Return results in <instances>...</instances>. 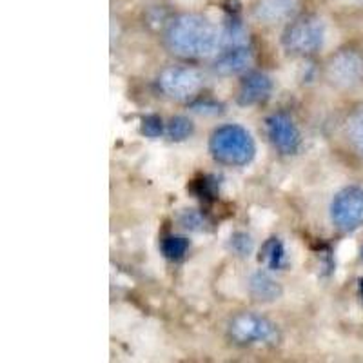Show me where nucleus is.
I'll return each mask as SVG.
<instances>
[{
  "label": "nucleus",
  "mask_w": 363,
  "mask_h": 363,
  "mask_svg": "<svg viewBox=\"0 0 363 363\" xmlns=\"http://www.w3.org/2000/svg\"><path fill=\"white\" fill-rule=\"evenodd\" d=\"M165 42L171 53L187 60H200L220 50V33L202 15H180L167 28Z\"/></svg>",
  "instance_id": "obj_1"
},
{
  "label": "nucleus",
  "mask_w": 363,
  "mask_h": 363,
  "mask_svg": "<svg viewBox=\"0 0 363 363\" xmlns=\"http://www.w3.org/2000/svg\"><path fill=\"white\" fill-rule=\"evenodd\" d=\"M209 151L216 162L231 167L247 165L255 158L256 147L252 136L242 125H222L211 135Z\"/></svg>",
  "instance_id": "obj_2"
},
{
  "label": "nucleus",
  "mask_w": 363,
  "mask_h": 363,
  "mask_svg": "<svg viewBox=\"0 0 363 363\" xmlns=\"http://www.w3.org/2000/svg\"><path fill=\"white\" fill-rule=\"evenodd\" d=\"M325 40V24L318 17H301L285 29L281 42L285 50L298 55H313Z\"/></svg>",
  "instance_id": "obj_3"
},
{
  "label": "nucleus",
  "mask_w": 363,
  "mask_h": 363,
  "mask_svg": "<svg viewBox=\"0 0 363 363\" xmlns=\"http://www.w3.org/2000/svg\"><path fill=\"white\" fill-rule=\"evenodd\" d=\"M158 86L164 91V95H167L169 99L186 102V100L196 96V93L202 89L203 79L200 71H196L194 67L169 66L160 73Z\"/></svg>",
  "instance_id": "obj_4"
},
{
  "label": "nucleus",
  "mask_w": 363,
  "mask_h": 363,
  "mask_svg": "<svg viewBox=\"0 0 363 363\" xmlns=\"http://www.w3.org/2000/svg\"><path fill=\"white\" fill-rule=\"evenodd\" d=\"M330 220L340 231H354L363 225V189L345 187L330 203Z\"/></svg>",
  "instance_id": "obj_5"
},
{
  "label": "nucleus",
  "mask_w": 363,
  "mask_h": 363,
  "mask_svg": "<svg viewBox=\"0 0 363 363\" xmlns=\"http://www.w3.org/2000/svg\"><path fill=\"white\" fill-rule=\"evenodd\" d=\"M229 335L238 343H277V325L258 314H240L229 325Z\"/></svg>",
  "instance_id": "obj_6"
},
{
  "label": "nucleus",
  "mask_w": 363,
  "mask_h": 363,
  "mask_svg": "<svg viewBox=\"0 0 363 363\" xmlns=\"http://www.w3.org/2000/svg\"><path fill=\"white\" fill-rule=\"evenodd\" d=\"M325 77L340 89H351L363 80V55L345 50L330 58L325 67Z\"/></svg>",
  "instance_id": "obj_7"
},
{
  "label": "nucleus",
  "mask_w": 363,
  "mask_h": 363,
  "mask_svg": "<svg viewBox=\"0 0 363 363\" xmlns=\"http://www.w3.org/2000/svg\"><path fill=\"white\" fill-rule=\"evenodd\" d=\"M267 135L272 145L280 151L281 155H294L300 147L301 136L298 131L296 124L289 115L285 113H277L267 118Z\"/></svg>",
  "instance_id": "obj_8"
},
{
  "label": "nucleus",
  "mask_w": 363,
  "mask_h": 363,
  "mask_svg": "<svg viewBox=\"0 0 363 363\" xmlns=\"http://www.w3.org/2000/svg\"><path fill=\"white\" fill-rule=\"evenodd\" d=\"M272 91V80L265 73H251L242 82L238 91L240 106H255L269 99Z\"/></svg>",
  "instance_id": "obj_9"
},
{
  "label": "nucleus",
  "mask_w": 363,
  "mask_h": 363,
  "mask_svg": "<svg viewBox=\"0 0 363 363\" xmlns=\"http://www.w3.org/2000/svg\"><path fill=\"white\" fill-rule=\"evenodd\" d=\"M252 60V53L249 45L244 48H231V50H220L218 58L215 62V71L223 77H231L247 69Z\"/></svg>",
  "instance_id": "obj_10"
},
{
  "label": "nucleus",
  "mask_w": 363,
  "mask_h": 363,
  "mask_svg": "<svg viewBox=\"0 0 363 363\" xmlns=\"http://www.w3.org/2000/svg\"><path fill=\"white\" fill-rule=\"evenodd\" d=\"M298 0H260L255 9V17L264 24L285 21L296 9Z\"/></svg>",
  "instance_id": "obj_11"
},
{
  "label": "nucleus",
  "mask_w": 363,
  "mask_h": 363,
  "mask_svg": "<svg viewBox=\"0 0 363 363\" xmlns=\"http://www.w3.org/2000/svg\"><path fill=\"white\" fill-rule=\"evenodd\" d=\"M249 293L258 301H277L284 294V289L267 272L258 271L249 280Z\"/></svg>",
  "instance_id": "obj_12"
},
{
  "label": "nucleus",
  "mask_w": 363,
  "mask_h": 363,
  "mask_svg": "<svg viewBox=\"0 0 363 363\" xmlns=\"http://www.w3.org/2000/svg\"><path fill=\"white\" fill-rule=\"evenodd\" d=\"M249 45V33L240 21H227L220 31V50H231V48H244Z\"/></svg>",
  "instance_id": "obj_13"
},
{
  "label": "nucleus",
  "mask_w": 363,
  "mask_h": 363,
  "mask_svg": "<svg viewBox=\"0 0 363 363\" xmlns=\"http://www.w3.org/2000/svg\"><path fill=\"white\" fill-rule=\"evenodd\" d=\"M260 260H264L265 264L271 269H280L285 262V249L278 238H269L267 242L262 247Z\"/></svg>",
  "instance_id": "obj_14"
},
{
  "label": "nucleus",
  "mask_w": 363,
  "mask_h": 363,
  "mask_svg": "<svg viewBox=\"0 0 363 363\" xmlns=\"http://www.w3.org/2000/svg\"><path fill=\"white\" fill-rule=\"evenodd\" d=\"M347 136L352 147L363 157V108L356 109L347 120Z\"/></svg>",
  "instance_id": "obj_15"
},
{
  "label": "nucleus",
  "mask_w": 363,
  "mask_h": 363,
  "mask_svg": "<svg viewBox=\"0 0 363 363\" xmlns=\"http://www.w3.org/2000/svg\"><path fill=\"white\" fill-rule=\"evenodd\" d=\"M187 249H189V242L186 238H182V236H169L162 244V252L169 260H180L182 256L187 252Z\"/></svg>",
  "instance_id": "obj_16"
},
{
  "label": "nucleus",
  "mask_w": 363,
  "mask_h": 363,
  "mask_svg": "<svg viewBox=\"0 0 363 363\" xmlns=\"http://www.w3.org/2000/svg\"><path fill=\"white\" fill-rule=\"evenodd\" d=\"M193 122H191L189 118H186V116H174L169 122L167 133H169L171 140L182 142L193 135Z\"/></svg>",
  "instance_id": "obj_17"
},
{
  "label": "nucleus",
  "mask_w": 363,
  "mask_h": 363,
  "mask_svg": "<svg viewBox=\"0 0 363 363\" xmlns=\"http://www.w3.org/2000/svg\"><path fill=\"white\" fill-rule=\"evenodd\" d=\"M229 245H231V249L238 256H249L252 252V249H255V242L251 240V236H249L247 233H242V231L235 233V235L231 236Z\"/></svg>",
  "instance_id": "obj_18"
},
{
  "label": "nucleus",
  "mask_w": 363,
  "mask_h": 363,
  "mask_svg": "<svg viewBox=\"0 0 363 363\" xmlns=\"http://www.w3.org/2000/svg\"><path fill=\"white\" fill-rule=\"evenodd\" d=\"M142 133L149 138H157L164 133V122H162L160 116L149 115L142 120Z\"/></svg>",
  "instance_id": "obj_19"
},
{
  "label": "nucleus",
  "mask_w": 363,
  "mask_h": 363,
  "mask_svg": "<svg viewBox=\"0 0 363 363\" xmlns=\"http://www.w3.org/2000/svg\"><path fill=\"white\" fill-rule=\"evenodd\" d=\"M182 223H184L187 229H200V227H202V218H200L194 211H187L186 215L182 216Z\"/></svg>",
  "instance_id": "obj_20"
},
{
  "label": "nucleus",
  "mask_w": 363,
  "mask_h": 363,
  "mask_svg": "<svg viewBox=\"0 0 363 363\" xmlns=\"http://www.w3.org/2000/svg\"><path fill=\"white\" fill-rule=\"evenodd\" d=\"M359 293H362L363 296V280H359Z\"/></svg>",
  "instance_id": "obj_21"
},
{
  "label": "nucleus",
  "mask_w": 363,
  "mask_h": 363,
  "mask_svg": "<svg viewBox=\"0 0 363 363\" xmlns=\"http://www.w3.org/2000/svg\"><path fill=\"white\" fill-rule=\"evenodd\" d=\"M362 260H363V249H362Z\"/></svg>",
  "instance_id": "obj_22"
}]
</instances>
